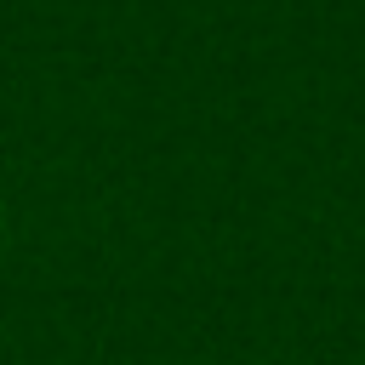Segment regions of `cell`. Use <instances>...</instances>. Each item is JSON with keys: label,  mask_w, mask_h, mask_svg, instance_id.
Wrapping results in <instances>:
<instances>
[{"label": "cell", "mask_w": 365, "mask_h": 365, "mask_svg": "<svg viewBox=\"0 0 365 365\" xmlns=\"http://www.w3.org/2000/svg\"><path fill=\"white\" fill-rule=\"evenodd\" d=\"M0 228H6V200H0Z\"/></svg>", "instance_id": "cell-1"}]
</instances>
